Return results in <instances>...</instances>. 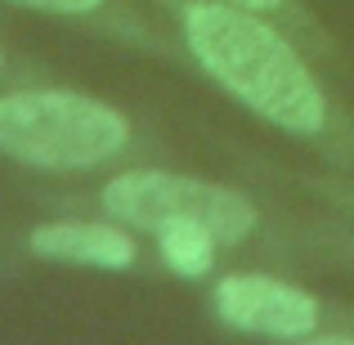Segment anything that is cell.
I'll use <instances>...</instances> for the list:
<instances>
[{"label": "cell", "instance_id": "obj_3", "mask_svg": "<svg viewBox=\"0 0 354 345\" xmlns=\"http://www.w3.org/2000/svg\"><path fill=\"white\" fill-rule=\"evenodd\" d=\"M90 207L130 225L135 233H162L171 225H198L220 247H247L265 233V211L251 193L202 175L166 171V166H130L90 193Z\"/></svg>", "mask_w": 354, "mask_h": 345}, {"label": "cell", "instance_id": "obj_10", "mask_svg": "<svg viewBox=\"0 0 354 345\" xmlns=\"http://www.w3.org/2000/svg\"><path fill=\"white\" fill-rule=\"evenodd\" d=\"M0 72H5V50H0Z\"/></svg>", "mask_w": 354, "mask_h": 345}, {"label": "cell", "instance_id": "obj_8", "mask_svg": "<svg viewBox=\"0 0 354 345\" xmlns=\"http://www.w3.org/2000/svg\"><path fill=\"white\" fill-rule=\"evenodd\" d=\"M153 238H157V256H162V265L171 269V274L189 278V283L216 274V256L225 251L207 229H198V225H171V229L153 233Z\"/></svg>", "mask_w": 354, "mask_h": 345}, {"label": "cell", "instance_id": "obj_5", "mask_svg": "<svg viewBox=\"0 0 354 345\" xmlns=\"http://www.w3.org/2000/svg\"><path fill=\"white\" fill-rule=\"evenodd\" d=\"M14 9H27V14H45V18H59L68 27H81V32H95L104 41L130 45L139 54H153L162 63H184V50L175 41V32H162L144 18V9L135 0H5Z\"/></svg>", "mask_w": 354, "mask_h": 345}, {"label": "cell", "instance_id": "obj_2", "mask_svg": "<svg viewBox=\"0 0 354 345\" xmlns=\"http://www.w3.org/2000/svg\"><path fill=\"white\" fill-rule=\"evenodd\" d=\"M148 135L108 99L72 86H23L0 95V157L41 175H90L130 162Z\"/></svg>", "mask_w": 354, "mask_h": 345}, {"label": "cell", "instance_id": "obj_9", "mask_svg": "<svg viewBox=\"0 0 354 345\" xmlns=\"http://www.w3.org/2000/svg\"><path fill=\"white\" fill-rule=\"evenodd\" d=\"M319 193H323V198H332L337 207H346L350 216H354V175H350V184H319Z\"/></svg>", "mask_w": 354, "mask_h": 345}, {"label": "cell", "instance_id": "obj_1", "mask_svg": "<svg viewBox=\"0 0 354 345\" xmlns=\"http://www.w3.org/2000/svg\"><path fill=\"white\" fill-rule=\"evenodd\" d=\"M202 81L256 121L354 175V113L323 86L314 54L274 18L234 0H153Z\"/></svg>", "mask_w": 354, "mask_h": 345}, {"label": "cell", "instance_id": "obj_7", "mask_svg": "<svg viewBox=\"0 0 354 345\" xmlns=\"http://www.w3.org/2000/svg\"><path fill=\"white\" fill-rule=\"evenodd\" d=\"M234 5L251 9V14L274 18V23H278V27H287V32H292L296 41H301L319 63H341V59H346L341 41L332 36V27L310 9V0H234Z\"/></svg>", "mask_w": 354, "mask_h": 345}, {"label": "cell", "instance_id": "obj_4", "mask_svg": "<svg viewBox=\"0 0 354 345\" xmlns=\"http://www.w3.org/2000/svg\"><path fill=\"white\" fill-rule=\"evenodd\" d=\"M207 310L220 328L242 337L269 341H314V345H354L350 310H337L328 296L301 283L260 274V269H229L211 283Z\"/></svg>", "mask_w": 354, "mask_h": 345}, {"label": "cell", "instance_id": "obj_6", "mask_svg": "<svg viewBox=\"0 0 354 345\" xmlns=\"http://www.w3.org/2000/svg\"><path fill=\"white\" fill-rule=\"evenodd\" d=\"M27 251L36 260L90 265V269H108V274L139 269V260H144L135 229L113 216L108 220H45V225L27 229Z\"/></svg>", "mask_w": 354, "mask_h": 345}]
</instances>
